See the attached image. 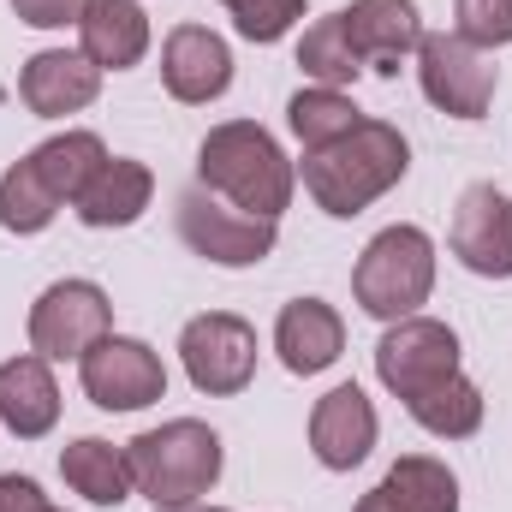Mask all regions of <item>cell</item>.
Instances as JSON below:
<instances>
[{
	"mask_svg": "<svg viewBox=\"0 0 512 512\" xmlns=\"http://www.w3.org/2000/svg\"><path fill=\"white\" fill-rule=\"evenodd\" d=\"M298 66H304V78L322 84V90H346V84H358L364 60H358V48H352V36H346V18H340V12L316 18V24L298 36Z\"/></svg>",
	"mask_w": 512,
	"mask_h": 512,
	"instance_id": "cell-23",
	"label": "cell"
},
{
	"mask_svg": "<svg viewBox=\"0 0 512 512\" xmlns=\"http://www.w3.org/2000/svg\"><path fill=\"white\" fill-rule=\"evenodd\" d=\"M405 173H411V143L387 120H358V131H346L340 143L304 149V167H298L310 203L334 221H352L370 203H382Z\"/></svg>",
	"mask_w": 512,
	"mask_h": 512,
	"instance_id": "cell-1",
	"label": "cell"
},
{
	"mask_svg": "<svg viewBox=\"0 0 512 512\" xmlns=\"http://www.w3.org/2000/svg\"><path fill=\"white\" fill-rule=\"evenodd\" d=\"M60 477L72 495H84L90 507H126L131 495V465H126V447L102 441V435H78L60 447Z\"/></svg>",
	"mask_w": 512,
	"mask_h": 512,
	"instance_id": "cell-20",
	"label": "cell"
},
{
	"mask_svg": "<svg viewBox=\"0 0 512 512\" xmlns=\"http://www.w3.org/2000/svg\"><path fill=\"white\" fill-rule=\"evenodd\" d=\"M30 161H36L42 185H48L60 203H78V197L90 191V179L108 167V143H102L96 131H54L48 143L30 149Z\"/></svg>",
	"mask_w": 512,
	"mask_h": 512,
	"instance_id": "cell-21",
	"label": "cell"
},
{
	"mask_svg": "<svg viewBox=\"0 0 512 512\" xmlns=\"http://www.w3.org/2000/svg\"><path fill=\"white\" fill-rule=\"evenodd\" d=\"M96 96H102V66H90L84 48H42V54H30L24 72H18V102H24L36 120L84 114Z\"/></svg>",
	"mask_w": 512,
	"mask_h": 512,
	"instance_id": "cell-14",
	"label": "cell"
},
{
	"mask_svg": "<svg viewBox=\"0 0 512 512\" xmlns=\"http://www.w3.org/2000/svg\"><path fill=\"white\" fill-rule=\"evenodd\" d=\"M0 512H48L42 483H36V477H18V471H6V477H0Z\"/></svg>",
	"mask_w": 512,
	"mask_h": 512,
	"instance_id": "cell-30",
	"label": "cell"
},
{
	"mask_svg": "<svg viewBox=\"0 0 512 512\" xmlns=\"http://www.w3.org/2000/svg\"><path fill=\"white\" fill-rule=\"evenodd\" d=\"M78 382L96 411H143V405L167 399V364L155 346H143L131 334H108L78 358Z\"/></svg>",
	"mask_w": 512,
	"mask_h": 512,
	"instance_id": "cell-10",
	"label": "cell"
},
{
	"mask_svg": "<svg viewBox=\"0 0 512 512\" xmlns=\"http://www.w3.org/2000/svg\"><path fill=\"white\" fill-rule=\"evenodd\" d=\"M459 376V334L435 316H399L376 340V382L393 399H417L423 387Z\"/></svg>",
	"mask_w": 512,
	"mask_h": 512,
	"instance_id": "cell-9",
	"label": "cell"
},
{
	"mask_svg": "<svg viewBox=\"0 0 512 512\" xmlns=\"http://www.w3.org/2000/svg\"><path fill=\"white\" fill-rule=\"evenodd\" d=\"M155 512H227V507H155Z\"/></svg>",
	"mask_w": 512,
	"mask_h": 512,
	"instance_id": "cell-32",
	"label": "cell"
},
{
	"mask_svg": "<svg viewBox=\"0 0 512 512\" xmlns=\"http://www.w3.org/2000/svg\"><path fill=\"white\" fill-rule=\"evenodd\" d=\"M358 102L346 96V90H322V84H304L292 102H286V126L292 137L304 143V149H328V143H340L346 131H358Z\"/></svg>",
	"mask_w": 512,
	"mask_h": 512,
	"instance_id": "cell-24",
	"label": "cell"
},
{
	"mask_svg": "<svg viewBox=\"0 0 512 512\" xmlns=\"http://www.w3.org/2000/svg\"><path fill=\"white\" fill-rule=\"evenodd\" d=\"M30 352L48 364L84 358L96 340L114 334V304L96 280H54L36 304H30Z\"/></svg>",
	"mask_w": 512,
	"mask_h": 512,
	"instance_id": "cell-8",
	"label": "cell"
},
{
	"mask_svg": "<svg viewBox=\"0 0 512 512\" xmlns=\"http://www.w3.org/2000/svg\"><path fill=\"white\" fill-rule=\"evenodd\" d=\"M179 364L197 393L233 399L256 382V328L233 310H203L179 328Z\"/></svg>",
	"mask_w": 512,
	"mask_h": 512,
	"instance_id": "cell-6",
	"label": "cell"
},
{
	"mask_svg": "<svg viewBox=\"0 0 512 512\" xmlns=\"http://www.w3.org/2000/svg\"><path fill=\"white\" fill-rule=\"evenodd\" d=\"M149 197H155V173H149L143 161H131V155H108V167L90 179V191L72 203V215H78L84 227L108 233V227H131V221H143Z\"/></svg>",
	"mask_w": 512,
	"mask_h": 512,
	"instance_id": "cell-19",
	"label": "cell"
},
{
	"mask_svg": "<svg viewBox=\"0 0 512 512\" xmlns=\"http://www.w3.org/2000/svg\"><path fill=\"white\" fill-rule=\"evenodd\" d=\"M197 185L215 191L221 203L245 209V215L280 221L292 209L298 167L286 161V149L274 143L268 126H256V120H221L197 143Z\"/></svg>",
	"mask_w": 512,
	"mask_h": 512,
	"instance_id": "cell-2",
	"label": "cell"
},
{
	"mask_svg": "<svg viewBox=\"0 0 512 512\" xmlns=\"http://www.w3.org/2000/svg\"><path fill=\"white\" fill-rule=\"evenodd\" d=\"M429 292H435V239L411 221L382 227L352 268V298L376 322L417 316V304H429Z\"/></svg>",
	"mask_w": 512,
	"mask_h": 512,
	"instance_id": "cell-4",
	"label": "cell"
},
{
	"mask_svg": "<svg viewBox=\"0 0 512 512\" xmlns=\"http://www.w3.org/2000/svg\"><path fill=\"white\" fill-rule=\"evenodd\" d=\"M352 512H405V507H399V501L387 495L382 483H376V489H370V495H364V501H358V507H352Z\"/></svg>",
	"mask_w": 512,
	"mask_h": 512,
	"instance_id": "cell-31",
	"label": "cell"
},
{
	"mask_svg": "<svg viewBox=\"0 0 512 512\" xmlns=\"http://www.w3.org/2000/svg\"><path fill=\"white\" fill-rule=\"evenodd\" d=\"M447 245L471 274L512 280V197L501 185H465L459 203H453Z\"/></svg>",
	"mask_w": 512,
	"mask_h": 512,
	"instance_id": "cell-11",
	"label": "cell"
},
{
	"mask_svg": "<svg viewBox=\"0 0 512 512\" xmlns=\"http://www.w3.org/2000/svg\"><path fill=\"white\" fill-rule=\"evenodd\" d=\"M376 435H382V417L370 405V393L358 382L328 387L310 411V453L322 471H352L376 453Z\"/></svg>",
	"mask_w": 512,
	"mask_h": 512,
	"instance_id": "cell-13",
	"label": "cell"
},
{
	"mask_svg": "<svg viewBox=\"0 0 512 512\" xmlns=\"http://www.w3.org/2000/svg\"><path fill=\"white\" fill-rule=\"evenodd\" d=\"M60 423V382L48 370V358L24 352L0 364V429H12L18 441H42Z\"/></svg>",
	"mask_w": 512,
	"mask_h": 512,
	"instance_id": "cell-17",
	"label": "cell"
},
{
	"mask_svg": "<svg viewBox=\"0 0 512 512\" xmlns=\"http://www.w3.org/2000/svg\"><path fill=\"white\" fill-rule=\"evenodd\" d=\"M60 209H66V203L42 185V173H36V161H30V155H24V161H12V167L0 173V227H6V233H18V239L48 233Z\"/></svg>",
	"mask_w": 512,
	"mask_h": 512,
	"instance_id": "cell-25",
	"label": "cell"
},
{
	"mask_svg": "<svg viewBox=\"0 0 512 512\" xmlns=\"http://www.w3.org/2000/svg\"><path fill=\"white\" fill-rule=\"evenodd\" d=\"M405 411L435 441H465V435L483 429V393H477V382H465V376H447V382L423 387L417 399H405Z\"/></svg>",
	"mask_w": 512,
	"mask_h": 512,
	"instance_id": "cell-22",
	"label": "cell"
},
{
	"mask_svg": "<svg viewBox=\"0 0 512 512\" xmlns=\"http://www.w3.org/2000/svg\"><path fill=\"white\" fill-rule=\"evenodd\" d=\"M126 465H131V489L155 507H197L227 465L221 435L203 417H173L161 429H143L126 441Z\"/></svg>",
	"mask_w": 512,
	"mask_h": 512,
	"instance_id": "cell-3",
	"label": "cell"
},
{
	"mask_svg": "<svg viewBox=\"0 0 512 512\" xmlns=\"http://www.w3.org/2000/svg\"><path fill=\"white\" fill-rule=\"evenodd\" d=\"M274 352L292 376H322L346 352V322L328 298H292L274 316Z\"/></svg>",
	"mask_w": 512,
	"mask_h": 512,
	"instance_id": "cell-16",
	"label": "cell"
},
{
	"mask_svg": "<svg viewBox=\"0 0 512 512\" xmlns=\"http://www.w3.org/2000/svg\"><path fill=\"white\" fill-rule=\"evenodd\" d=\"M382 489L405 512H459V477L429 453H405L382 477Z\"/></svg>",
	"mask_w": 512,
	"mask_h": 512,
	"instance_id": "cell-26",
	"label": "cell"
},
{
	"mask_svg": "<svg viewBox=\"0 0 512 512\" xmlns=\"http://www.w3.org/2000/svg\"><path fill=\"white\" fill-rule=\"evenodd\" d=\"M78 48L102 72H131L149 54V12L137 0H90L78 18Z\"/></svg>",
	"mask_w": 512,
	"mask_h": 512,
	"instance_id": "cell-18",
	"label": "cell"
},
{
	"mask_svg": "<svg viewBox=\"0 0 512 512\" xmlns=\"http://www.w3.org/2000/svg\"><path fill=\"white\" fill-rule=\"evenodd\" d=\"M417 84L423 102L447 120H483L495 102V66L483 48H471L459 30H423L417 42Z\"/></svg>",
	"mask_w": 512,
	"mask_h": 512,
	"instance_id": "cell-7",
	"label": "cell"
},
{
	"mask_svg": "<svg viewBox=\"0 0 512 512\" xmlns=\"http://www.w3.org/2000/svg\"><path fill=\"white\" fill-rule=\"evenodd\" d=\"M298 18H304V0H239L233 6V30L245 42H280Z\"/></svg>",
	"mask_w": 512,
	"mask_h": 512,
	"instance_id": "cell-28",
	"label": "cell"
},
{
	"mask_svg": "<svg viewBox=\"0 0 512 512\" xmlns=\"http://www.w3.org/2000/svg\"><path fill=\"white\" fill-rule=\"evenodd\" d=\"M161 84L185 108H209L233 90V48L209 24H179L161 42Z\"/></svg>",
	"mask_w": 512,
	"mask_h": 512,
	"instance_id": "cell-12",
	"label": "cell"
},
{
	"mask_svg": "<svg viewBox=\"0 0 512 512\" xmlns=\"http://www.w3.org/2000/svg\"><path fill=\"white\" fill-rule=\"evenodd\" d=\"M173 227H179L185 251L203 256V262H215V268H256V262H268L274 245H280V221L245 215V209L221 203V197L203 191V185L179 191V203H173Z\"/></svg>",
	"mask_w": 512,
	"mask_h": 512,
	"instance_id": "cell-5",
	"label": "cell"
},
{
	"mask_svg": "<svg viewBox=\"0 0 512 512\" xmlns=\"http://www.w3.org/2000/svg\"><path fill=\"white\" fill-rule=\"evenodd\" d=\"M84 6L90 0H12L18 24H30V30H66V24L84 18Z\"/></svg>",
	"mask_w": 512,
	"mask_h": 512,
	"instance_id": "cell-29",
	"label": "cell"
},
{
	"mask_svg": "<svg viewBox=\"0 0 512 512\" xmlns=\"http://www.w3.org/2000/svg\"><path fill=\"white\" fill-rule=\"evenodd\" d=\"M340 18H346V36H352L364 72H376V78H393L423 42L417 0H352Z\"/></svg>",
	"mask_w": 512,
	"mask_h": 512,
	"instance_id": "cell-15",
	"label": "cell"
},
{
	"mask_svg": "<svg viewBox=\"0 0 512 512\" xmlns=\"http://www.w3.org/2000/svg\"><path fill=\"white\" fill-rule=\"evenodd\" d=\"M453 30L471 48H507L512 42V0H453Z\"/></svg>",
	"mask_w": 512,
	"mask_h": 512,
	"instance_id": "cell-27",
	"label": "cell"
},
{
	"mask_svg": "<svg viewBox=\"0 0 512 512\" xmlns=\"http://www.w3.org/2000/svg\"><path fill=\"white\" fill-rule=\"evenodd\" d=\"M221 6H227V12H233V6H239V0H221Z\"/></svg>",
	"mask_w": 512,
	"mask_h": 512,
	"instance_id": "cell-33",
	"label": "cell"
},
{
	"mask_svg": "<svg viewBox=\"0 0 512 512\" xmlns=\"http://www.w3.org/2000/svg\"><path fill=\"white\" fill-rule=\"evenodd\" d=\"M48 512H60V507H48Z\"/></svg>",
	"mask_w": 512,
	"mask_h": 512,
	"instance_id": "cell-34",
	"label": "cell"
}]
</instances>
